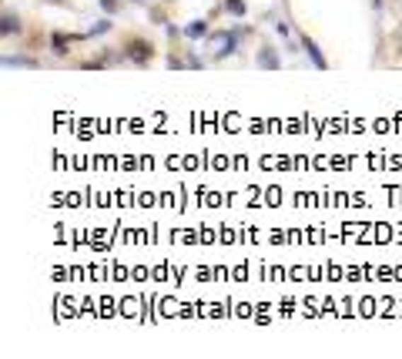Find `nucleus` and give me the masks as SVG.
<instances>
[{
  "instance_id": "nucleus-6",
  "label": "nucleus",
  "mask_w": 402,
  "mask_h": 359,
  "mask_svg": "<svg viewBox=\"0 0 402 359\" xmlns=\"http://www.w3.org/2000/svg\"><path fill=\"white\" fill-rule=\"evenodd\" d=\"M218 51H214V57H228V54H235V38H225V34H218Z\"/></svg>"
},
{
  "instance_id": "nucleus-5",
  "label": "nucleus",
  "mask_w": 402,
  "mask_h": 359,
  "mask_svg": "<svg viewBox=\"0 0 402 359\" xmlns=\"http://www.w3.org/2000/svg\"><path fill=\"white\" fill-rule=\"evenodd\" d=\"M278 64H282V61L275 57V51H272V47H262V51H258V67H268V71H275Z\"/></svg>"
},
{
  "instance_id": "nucleus-8",
  "label": "nucleus",
  "mask_w": 402,
  "mask_h": 359,
  "mask_svg": "<svg viewBox=\"0 0 402 359\" xmlns=\"http://www.w3.org/2000/svg\"><path fill=\"white\" fill-rule=\"evenodd\" d=\"M222 7H225V13H231V17H245V0H225Z\"/></svg>"
},
{
  "instance_id": "nucleus-10",
  "label": "nucleus",
  "mask_w": 402,
  "mask_h": 359,
  "mask_svg": "<svg viewBox=\"0 0 402 359\" xmlns=\"http://www.w3.org/2000/svg\"><path fill=\"white\" fill-rule=\"evenodd\" d=\"M108 30H111V21H98V24L91 27L88 34H108Z\"/></svg>"
},
{
  "instance_id": "nucleus-7",
  "label": "nucleus",
  "mask_w": 402,
  "mask_h": 359,
  "mask_svg": "<svg viewBox=\"0 0 402 359\" xmlns=\"http://www.w3.org/2000/svg\"><path fill=\"white\" fill-rule=\"evenodd\" d=\"M205 34H208V24H205V21H195V24L185 27V38H191V40L205 38Z\"/></svg>"
},
{
  "instance_id": "nucleus-3",
  "label": "nucleus",
  "mask_w": 402,
  "mask_h": 359,
  "mask_svg": "<svg viewBox=\"0 0 402 359\" xmlns=\"http://www.w3.org/2000/svg\"><path fill=\"white\" fill-rule=\"evenodd\" d=\"M0 34H4V38L21 34V17H17V13H4V17H0Z\"/></svg>"
},
{
  "instance_id": "nucleus-2",
  "label": "nucleus",
  "mask_w": 402,
  "mask_h": 359,
  "mask_svg": "<svg viewBox=\"0 0 402 359\" xmlns=\"http://www.w3.org/2000/svg\"><path fill=\"white\" fill-rule=\"evenodd\" d=\"M302 47H305V54L312 57V64L318 67V71H326V67H328V61H326V57H322V51H318V44H315L312 38H302Z\"/></svg>"
},
{
  "instance_id": "nucleus-1",
  "label": "nucleus",
  "mask_w": 402,
  "mask_h": 359,
  "mask_svg": "<svg viewBox=\"0 0 402 359\" xmlns=\"http://www.w3.org/2000/svg\"><path fill=\"white\" fill-rule=\"evenodd\" d=\"M121 57L134 61V64H148L151 61V44H144V40H131L125 51H121Z\"/></svg>"
},
{
  "instance_id": "nucleus-4",
  "label": "nucleus",
  "mask_w": 402,
  "mask_h": 359,
  "mask_svg": "<svg viewBox=\"0 0 402 359\" xmlns=\"http://www.w3.org/2000/svg\"><path fill=\"white\" fill-rule=\"evenodd\" d=\"M71 40H74V38H67V34H50V47H54V54H57V57H64V54H67V47H71Z\"/></svg>"
},
{
  "instance_id": "nucleus-9",
  "label": "nucleus",
  "mask_w": 402,
  "mask_h": 359,
  "mask_svg": "<svg viewBox=\"0 0 402 359\" xmlns=\"http://www.w3.org/2000/svg\"><path fill=\"white\" fill-rule=\"evenodd\" d=\"M4 64L7 67H38V61H30V57H4Z\"/></svg>"
},
{
  "instance_id": "nucleus-11",
  "label": "nucleus",
  "mask_w": 402,
  "mask_h": 359,
  "mask_svg": "<svg viewBox=\"0 0 402 359\" xmlns=\"http://www.w3.org/2000/svg\"><path fill=\"white\" fill-rule=\"evenodd\" d=\"M100 7H104L108 13H117V11H121V4H117V0H100Z\"/></svg>"
}]
</instances>
